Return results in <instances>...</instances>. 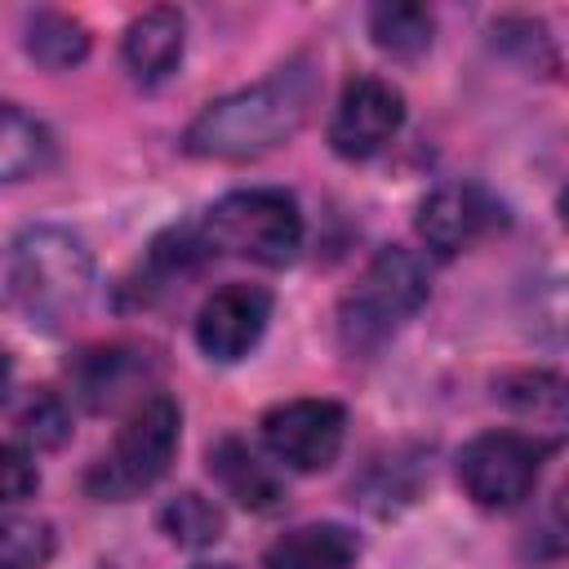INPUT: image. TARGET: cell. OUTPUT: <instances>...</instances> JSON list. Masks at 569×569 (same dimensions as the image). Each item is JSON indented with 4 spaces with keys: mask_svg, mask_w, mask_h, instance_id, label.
<instances>
[{
    "mask_svg": "<svg viewBox=\"0 0 569 569\" xmlns=\"http://www.w3.org/2000/svg\"><path fill=\"white\" fill-rule=\"evenodd\" d=\"M316 102V71L289 62L267 80L209 102L182 133V147L204 160H249L293 138Z\"/></svg>",
    "mask_w": 569,
    "mask_h": 569,
    "instance_id": "obj_1",
    "label": "cell"
},
{
    "mask_svg": "<svg viewBox=\"0 0 569 569\" xmlns=\"http://www.w3.org/2000/svg\"><path fill=\"white\" fill-rule=\"evenodd\" d=\"M93 289V258L89 249L62 227H31L9 249V298L18 311L40 325L58 329L76 320Z\"/></svg>",
    "mask_w": 569,
    "mask_h": 569,
    "instance_id": "obj_2",
    "label": "cell"
},
{
    "mask_svg": "<svg viewBox=\"0 0 569 569\" xmlns=\"http://www.w3.org/2000/svg\"><path fill=\"white\" fill-rule=\"evenodd\" d=\"M422 302H427V267H422V258L400 249V244H391L347 289V298L338 307V333H342L347 351H373Z\"/></svg>",
    "mask_w": 569,
    "mask_h": 569,
    "instance_id": "obj_3",
    "label": "cell"
},
{
    "mask_svg": "<svg viewBox=\"0 0 569 569\" xmlns=\"http://www.w3.org/2000/svg\"><path fill=\"white\" fill-rule=\"evenodd\" d=\"M204 244L262 262V267H284L302 249V213L293 196L253 187V191H231L222 196L209 218H204Z\"/></svg>",
    "mask_w": 569,
    "mask_h": 569,
    "instance_id": "obj_4",
    "label": "cell"
},
{
    "mask_svg": "<svg viewBox=\"0 0 569 569\" xmlns=\"http://www.w3.org/2000/svg\"><path fill=\"white\" fill-rule=\"evenodd\" d=\"M178 427H182V413H178L173 396H164V391L142 396L129 409V418L120 422L111 453H102L98 467L89 471V489L98 498H129V493L156 485L173 462Z\"/></svg>",
    "mask_w": 569,
    "mask_h": 569,
    "instance_id": "obj_5",
    "label": "cell"
},
{
    "mask_svg": "<svg viewBox=\"0 0 569 569\" xmlns=\"http://www.w3.org/2000/svg\"><path fill=\"white\" fill-rule=\"evenodd\" d=\"M542 458H547V445L520 431H485L458 453V485L476 507L502 511L533 493Z\"/></svg>",
    "mask_w": 569,
    "mask_h": 569,
    "instance_id": "obj_6",
    "label": "cell"
},
{
    "mask_svg": "<svg viewBox=\"0 0 569 569\" xmlns=\"http://www.w3.org/2000/svg\"><path fill=\"white\" fill-rule=\"evenodd\" d=\"M347 436L338 400H284L262 413V445L293 471H325Z\"/></svg>",
    "mask_w": 569,
    "mask_h": 569,
    "instance_id": "obj_7",
    "label": "cell"
},
{
    "mask_svg": "<svg viewBox=\"0 0 569 569\" xmlns=\"http://www.w3.org/2000/svg\"><path fill=\"white\" fill-rule=\"evenodd\" d=\"M405 124V98L396 84L378 80V76H356L347 80L333 120H329V147L342 160H369L378 156L396 129Z\"/></svg>",
    "mask_w": 569,
    "mask_h": 569,
    "instance_id": "obj_8",
    "label": "cell"
},
{
    "mask_svg": "<svg viewBox=\"0 0 569 569\" xmlns=\"http://www.w3.org/2000/svg\"><path fill=\"white\" fill-rule=\"evenodd\" d=\"M271 320V293L262 284H222L204 298L200 316H196V342L209 360H240L258 347L262 329Z\"/></svg>",
    "mask_w": 569,
    "mask_h": 569,
    "instance_id": "obj_9",
    "label": "cell"
},
{
    "mask_svg": "<svg viewBox=\"0 0 569 569\" xmlns=\"http://www.w3.org/2000/svg\"><path fill=\"white\" fill-rule=\"evenodd\" d=\"M502 222V204L471 187V182H449V187H436L422 204H418V236L427 240L431 253L449 258V253H462L467 244H476L480 236H489L493 227Z\"/></svg>",
    "mask_w": 569,
    "mask_h": 569,
    "instance_id": "obj_10",
    "label": "cell"
},
{
    "mask_svg": "<svg viewBox=\"0 0 569 569\" xmlns=\"http://www.w3.org/2000/svg\"><path fill=\"white\" fill-rule=\"evenodd\" d=\"M182 44H187V22L178 9H147L129 22L124 31V67L138 84H160L178 71L182 62Z\"/></svg>",
    "mask_w": 569,
    "mask_h": 569,
    "instance_id": "obj_11",
    "label": "cell"
},
{
    "mask_svg": "<svg viewBox=\"0 0 569 569\" xmlns=\"http://www.w3.org/2000/svg\"><path fill=\"white\" fill-rule=\"evenodd\" d=\"M356 556H360V538L347 525L320 520V525H298L280 533L267 547L262 569H351Z\"/></svg>",
    "mask_w": 569,
    "mask_h": 569,
    "instance_id": "obj_12",
    "label": "cell"
},
{
    "mask_svg": "<svg viewBox=\"0 0 569 569\" xmlns=\"http://www.w3.org/2000/svg\"><path fill=\"white\" fill-rule=\"evenodd\" d=\"M209 471L218 476V485L227 489V498H236L249 511H271L280 502V480L276 471L236 436H222L209 449Z\"/></svg>",
    "mask_w": 569,
    "mask_h": 569,
    "instance_id": "obj_13",
    "label": "cell"
},
{
    "mask_svg": "<svg viewBox=\"0 0 569 569\" xmlns=\"http://www.w3.org/2000/svg\"><path fill=\"white\" fill-rule=\"evenodd\" d=\"M53 160V133L22 107L0 102V182L40 173Z\"/></svg>",
    "mask_w": 569,
    "mask_h": 569,
    "instance_id": "obj_14",
    "label": "cell"
},
{
    "mask_svg": "<svg viewBox=\"0 0 569 569\" xmlns=\"http://www.w3.org/2000/svg\"><path fill=\"white\" fill-rule=\"evenodd\" d=\"M431 31H436V22L422 4L396 0V4H373L369 9V36L391 58H418L431 44Z\"/></svg>",
    "mask_w": 569,
    "mask_h": 569,
    "instance_id": "obj_15",
    "label": "cell"
},
{
    "mask_svg": "<svg viewBox=\"0 0 569 569\" xmlns=\"http://www.w3.org/2000/svg\"><path fill=\"white\" fill-rule=\"evenodd\" d=\"M27 53H31L40 67H49V71L76 67V62L89 53V31H84L76 18L44 9V13H36V18L27 22Z\"/></svg>",
    "mask_w": 569,
    "mask_h": 569,
    "instance_id": "obj_16",
    "label": "cell"
},
{
    "mask_svg": "<svg viewBox=\"0 0 569 569\" xmlns=\"http://www.w3.org/2000/svg\"><path fill=\"white\" fill-rule=\"evenodd\" d=\"M160 525H164V533H169L173 542H182V547H209V542L222 538V511H218L209 498L191 493V489L164 502Z\"/></svg>",
    "mask_w": 569,
    "mask_h": 569,
    "instance_id": "obj_17",
    "label": "cell"
},
{
    "mask_svg": "<svg viewBox=\"0 0 569 569\" xmlns=\"http://www.w3.org/2000/svg\"><path fill=\"white\" fill-rule=\"evenodd\" d=\"M53 556V529L36 516H0V569H40Z\"/></svg>",
    "mask_w": 569,
    "mask_h": 569,
    "instance_id": "obj_18",
    "label": "cell"
},
{
    "mask_svg": "<svg viewBox=\"0 0 569 569\" xmlns=\"http://www.w3.org/2000/svg\"><path fill=\"white\" fill-rule=\"evenodd\" d=\"M36 485H40L36 462L22 449L0 440V502H22V498L36 493Z\"/></svg>",
    "mask_w": 569,
    "mask_h": 569,
    "instance_id": "obj_19",
    "label": "cell"
},
{
    "mask_svg": "<svg viewBox=\"0 0 569 569\" xmlns=\"http://www.w3.org/2000/svg\"><path fill=\"white\" fill-rule=\"evenodd\" d=\"M62 427H67V418H62L58 400H40V405L27 413V431H31L40 445H58V440H62Z\"/></svg>",
    "mask_w": 569,
    "mask_h": 569,
    "instance_id": "obj_20",
    "label": "cell"
},
{
    "mask_svg": "<svg viewBox=\"0 0 569 569\" xmlns=\"http://www.w3.org/2000/svg\"><path fill=\"white\" fill-rule=\"evenodd\" d=\"M4 391H9V356L0 351V400H4Z\"/></svg>",
    "mask_w": 569,
    "mask_h": 569,
    "instance_id": "obj_21",
    "label": "cell"
},
{
    "mask_svg": "<svg viewBox=\"0 0 569 569\" xmlns=\"http://www.w3.org/2000/svg\"><path fill=\"white\" fill-rule=\"evenodd\" d=\"M196 569H236V565H196Z\"/></svg>",
    "mask_w": 569,
    "mask_h": 569,
    "instance_id": "obj_22",
    "label": "cell"
}]
</instances>
